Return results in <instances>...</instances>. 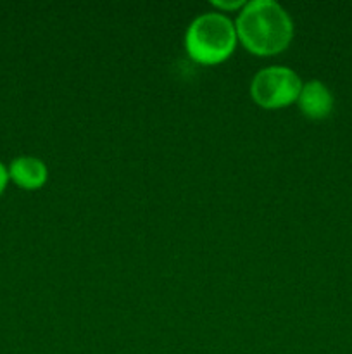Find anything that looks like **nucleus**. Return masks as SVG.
<instances>
[{
    "label": "nucleus",
    "mask_w": 352,
    "mask_h": 354,
    "mask_svg": "<svg viewBox=\"0 0 352 354\" xmlns=\"http://www.w3.org/2000/svg\"><path fill=\"white\" fill-rule=\"evenodd\" d=\"M245 3H247L245 0H233V2H231V0H213L211 6L216 7L217 12L226 14V12H233V10H238V12H240L242 7H244Z\"/></svg>",
    "instance_id": "obj_6"
},
{
    "label": "nucleus",
    "mask_w": 352,
    "mask_h": 354,
    "mask_svg": "<svg viewBox=\"0 0 352 354\" xmlns=\"http://www.w3.org/2000/svg\"><path fill=\"white\" fill-rule=\"evenodd\" d=\"M242 47L259 57L282 54L293 40V21L275 0H248L235 19Z\"/></svg>",
    "instance_id": "obj_1"
},
{
    "label": "nucleus",
    "mask_w": 352,
    "mask_h": 354,
    "mask_svg": "<svg viewBox=\"0 0 352 354\" xmlns=\"http://www.w3.org/2000/svg\"><path fill=\"white\" fill-rule=\"evenodd\" d=\"M7 169L10 182L23 190L41 189L48 180L47 165L35 156H19L12 159Z\"/></svg>",
    "instance_id": "obj_5"
},
{
    "label": "nucleus",
    "mask_w": 352,
    "mask_h": 354,
    "mask_svg": "<svg viewBox=\"0 0 352 354\" xmlns=\"http://www.w3.org/2000/svg\"><path fill=\"white\" fill-rule=\"evenodd\" d=\"M185 50L193 62L216 66L228 61L237 48L235 21L217 10L199 14L185 31Z\"/></svg>",
    "instance_id": "obj_2"
},
{
    "label": "nucleus",
    "mask_w": 352,
    "mask_h": 354,
    "mask_svg": "<svg viewBox=\"0 0 352 354\" xmlns=\"http://www.w3.org/2000/svg\"><path fill=\"white\" fill-rule=\"evenodd\" d=\"M295 104L304 116L313 121H320L333 113L335 99L331 90L321 80H309L302 85Z\"/></svg>",
    "instance_id": "obj_4"
},
{
    "label": "nucleus",
    "mask_w": 352,
    "mask_h": 354,
    "mask_svg": "<svg viewBox=\"0 0 352 354\" xmlns=\"http://www.w3.org/2000/svg\"><path fill=\"white\" fill-rule=\"evenodd\" d=\"M10 178H9V169H7V166L3 165L2 161H0V196L3 194V190L7 189V185H9Z\"/></svg>",
    "instance_id": "obj_7"
},
{
    "label": "nucleus",
    "mask_w": 352,
    "mask_h": 354,
    "mask_svg": "<svg viewBox=\"0 0 352 354\" xmlns=\"http://www.w3.org/2000/svg\"><path fill=\"white\" fill-rule=\"evenodd\" d=\"M304 82L286 66H268L259 69L251 82V97L259 107L268 111L283 109L299 99Z\"/></svg>",
    "instance_id": "obj_3"
}]
</instances>
